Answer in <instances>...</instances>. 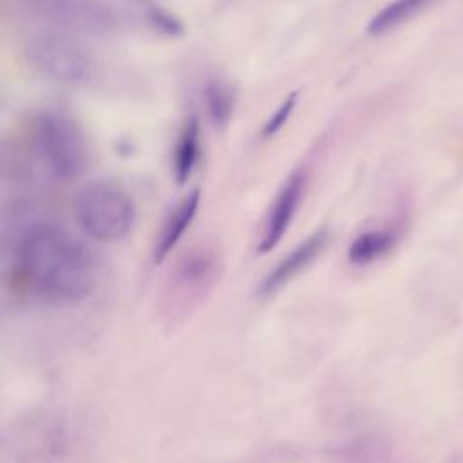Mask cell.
I'll return each instance as SVG.
<instances>
[{"mask_svg": "<svg viewBox=\"0 0 463 463\" xmlns=\"http://www.w3.org/2000/svg\"><path fill=\"white\" fill-rule=\"evenodd\" d=\"M9 257L14 277L45 304L81 302L96 286V260L90 250L52 221L24 222L16 230Z\"/></svg>", "mask_w": 463, "mask_h": 463, "instance_id": "obj_1", "label": "cell"}, {"mask_svg": "<svg viewBox=\"0 0 463 463\" xmlns=\"http://www.w3.org/2000/svg\"><path fill=\"white\" fill-rule=\"evenodd\" d=\"M92 447L83 416L69 409H40L4 429L0 463H83Z\"/></svg>", "mask_w": 463, "mask_h": 463, "instance_id": "obj_2", "label": "cell"}, {"mask_svg": "<svg viewBox=\"0 0 463 463\" xmlns=\"http://www.w3.org/2000/svg\"><path fill=\"white\" fill-rule=\"evenodd\" d=\"M224 271L221 250L199 242L183 251L168 269L157 293V318L168 329L184 326L206 302Z\"/></svg>", "mask_w": 463, "mask_h": 463, "instance_id": "obj_3", "label": "cell"}, {"mask_svg": "<svg viewBox=\"0 0 463 463\" xmlns=\"http://www.w3.org/2000/svg\"><path fill=\"white\" fill-rule=\"evenodd\" d=\"M31 148L45 172L60 181L81 175L87 166V141L80 125L58 112H38L29 128Z\"/></svg>", "mask_w": 463, "mask_h": 463, "instance_id": "obj_4", "label": "cell"}, {"mask_svg": "<svg viewBox=\"0 0 463 463\" xmlns=\"http://www.w3.org/2000/svg\"><path fill=\"white\" fill-rule=\"evenodd\" d=\"M29 65L51 81L61 85L90 83L98 72L94 56L69 31L40 29L24 42Z\"/></svg>", "mask_w": 463, "mask_h": 463, "instance_id": "obj_5", "label": "cell"}, {"mask_svg": "<svg viewBox=\"0 0 463 463\" xmlns=\"http://www.w3.org/2000/svg\"><path fill=\"white\" fill-rule=\"evenodd\" d=\"M74 217L81 232L90 239L118 242L130 233L136 222V206L121 186L109 181H94L78 192Z\"/></svg>", "mask_w": 463, "mask_h": 463, "instance_id": "obj_6", "label": "cell"}, {"mask_svg": "<svg viewBox=\"0 0 463 463\" xmlns=\"http://www.w3.org/2000/svg\"><path fill=\"white\" fill-rule=\"evenodd\" d=\"M38 18L61 31L107 34L119 27V14L107 0H22Z\"/></svg>", "mask_w": 463, "mask_h": 463, "instance_id": "obj_7", "label": "cell"}, {"mask_svg": "<svg viewBox=\"0 0 463 463\" xmlns=\"http://www.w3.org/2000/svg\"><path fill=\"white\" fill-rule=\"evenodd\" d=\"M304 190H306V174L302 170L293 172L284 184L280 186V190L277 192L266 221H264V228L259 239V253H268L271 251L280 239L286 235L288 228L291 226L298 206L302 203L304 197Z\"/></svg>", "mask_w": 463, "mask_h": 463, "instance_id": "obj_8", "label": "cell"}, {"mask_svg": "<svg viewBox=\"0 0 463 463\" xmlns=\"http://www.w3.org/2000/svg\"><path fill=\"white\" fill-rule=\"evenodd\" d=\"M331 239L329 230L320 228L307 235L304 241H300L289 253H286L264 277V280L259 286V295L264 298L277 295L284 286H288L297 275H300L317 257L322 255V251L327 248Z\"/></svg>", "mask_w": 463, "mask_h": 463, "instance_id": "obj_9", "label": "cell"}, {"mask_svg": "<svg viewBox=\"0 0 463 463\" xmlns=\"http://www.w3.org/2000/svg\"><path fill=\"white\" fill-rule=\"evenodd\" d=\"M199 203H201V192L192 190L165 217V221L157 232L156 244H154V262L156 264L163 262L170 255V251L175 248L179 239L184 235V232L188 230V226L192 224V221L197 213Z\"/></svg>", "mask_w": 463, "mask_h": 463, "instance_id": "obj_10", "label": "cell"}, {"mask_svg": "<svg viewBox=\"0 0 463 463\" xmlns=\"http://www.w3.org/2000/svg\"><path fill=\"white\" fill-rule=\"evenodd\" d=\"M403 228L400 222L369 228L358 233L347 250V259L354 266H367L387 257L400 242Z\"/></svg>", "mask_w": 463, "mask_h": 463, "instance_id": "obj_11", "label": "cell"}, {"mask_svg": "<svg viewBox=\"0 0 463 463\" xmlns=\"http://www.w3.org/2000/svg\"><path fill=\"white\" fill-rule=\"evenodd\" d=\"M436 2L438 0H392L373 16V20L367 25V31L371 34L389 33L403 25L405 22H409L411 18H414Z\"/></svg>", "mask_w": 463, "mask_h": 463, "instance_id": "obj_12", "label": "cell"}, {"mask_svg": "<svg viewBox=\"0 0 463 463\" xmlns=\"http://www.w3.org/2000/svg\"><path fill=\"white\" fill-rule=\"evenodd\" d=\"M199 152H201V139H199V127L195 121H190L175 145L174 150V161H172V168H174V175L179 183H184L192 170L195 168L197 161H199Z\"/></svg>", "mask_w": 463, "mask_h": 463, "instance_id": "obj_13", "label": "cell"}, {"mask_svg": "<svg viewBox=\"0 0 463 463\" xmlns=\"http://www.w3.org/2000/svg\"><path fill=\"white\" fill-rule=\"evenodd\" d=\"M342 463H389L391 450L378 447H356L340 450Z\"/></svg>", "mask_w": 463, "mask_h": 463, "instance_id": "obj_14", "label": "cell"}, {"mask_svg": "<svg viewBox=\"0 0 463 463\" xmlns=\"http://www.w3.org/2000/svg\"><path fill=\"white\" fill-rule=\"evenodd\" d=\"M208 107H210L212 118L215 121L228 119L230 110H232V98L221 83L210 85V89H208Z\"/></svg>", "mask_w": 463, "mask_h": 463, "instance_id": "obj_15", "label": "cell"}, {"mask_svg": "<svg viewBox=\"0 0 463 463\" xmlns=\"http://www.w3.org/2000/svg\"><path fill=\"white\" fill-rule=\"evenodd\" d=\"M295 103H297V94H291V96L279 107V110L268 119V123H266V127H264V134H266V136L275 134V132L288 121L291 110L295 109Z\"/></svg>", "mask_w": 463, "mask_h": 463, "instance_id": "obj_16", "label": "cell"}]
</instances>
